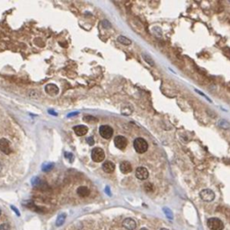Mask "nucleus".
<instances>
[{
  "mask_svg": "<svg viewBox=\"0 0 230 230\" xmlns=\"http://www.w3.org/2000/svg\"><path fill=\"white\" fill-rule=\"evenodd\" d=\"M117 40H118L121 44H122V45H126V46L131 44V40H129V39H128V38H126L125 36H122V35L119 36V37L117 38Z\"/></svg>",
  "mask_w": 230,
  "mask_h": 230,
  "instance_id": "15",
  "label": "nucleus"
},
{
  "mask_svg": "<svg viewBox=\"0 0 230 230\" xmlns=\"http://www.w3.org/2000/svg\"><path fill=\"white\" fill-rule=\"evenodd\" d=\"M32 183L33 186L38 187V186H40V185H41L42 182H41V180H40L39 177H34V178H32Z\"/></svg>",
  "mask_w": 230,
  "mask_h": 230,
  "instance_id": "20",
  "label": "nucleus"
},
{
  "mask_svg": "<svg viewBox=\"0 0 230 230\" xmlns=\"http://www.w3.org/2000/svg\"><path fill=\"white\" fill-rule=\"evenodd\" d=\"M45 92L49 95H57L59 92V89L55 84H48L45 86Z\"/></svg>",
  "mask_w": 230,
  "mask_h": 230,
  "instance_id": "9",
  "label": "nucleus"
},
{
  "mask_svg": "<svg viewBox=\"0 0 230 230\" xmlns=\"http://www.w3.org/2000/svg\"><path fill=\"white\" fill-rule=\"evenodd\" d=\"M127 143H128V141H127L126 138L123 137V136H117V137H115L114 145L115 147L119 148V149L121 150L125 149L127 147Z\"/></svg>",
  "mask_w": 230,
  "mask_h": 230,
  "instance_id": "7",
  "label": "nucleus"
},
{
  "mask_svg": "<svg viewBox=\"0 0 230 230\" xmlns=\"http://www.w3.org/2000/svg\"><path fill=\"white\" fill-rule=\"evenodd\" d=\"M83 121H86V122H88V123H95L98 121V119L92 116V115H86L83 118Z\"/></svg>",
  "mask_w": 230,
  "mask_h": 230,
  "instance_id": "17",
  "label": "nucleus"
},
{
  "mask_svg": "<svg viewBox=\"0 0 230 230\" xmlns=\"http://www.w3.org/2000/svg\"><path fill=\"white\" fill-rule=\"evenodd\" d=\"M64 155H65V157H66L67 159H68V161L70 162V163H72V162H73V160H74V155H72L71 153H69V152H65V154H64Z\"/></svg>",
  "mask_w": 230,
  "mask_h": 230,
  "instance_id": "21",
  "label": "nucleus"
},
{
  "mask_svg": "<svg viewBox=\"0 0 230 230\" xmlns=\"http://www.w3.org/2000/svg\"><path fill=\"white\" fill-rule=\"evenodd\" d=\"M143 58H144V59L146 60V62H147L150 66H154V65H155V62L153 61L152 58H150L149 55H147L146 53H143Z\"/></svg>",
  "mask_w": 230,
  "mask_h": 230,
  "instance_id": "19",
  "label": "nucleus"
},
{
  "mask_svg": "<svg viewBox=\"0 0 230 230\" xmlns=\"http://www.w3.org/2000/svg\"><path fill=\"white\" fill-rule=\"evenodd\" d=\"M122 226H123L124 228H126L128 230H133L135 229L136 227H137V224H136V221L134 219H130V218H128V219H124L123 222H122Z\"/></svg>",
  "mask_w": 230,
  "mask_h": 230,
  "instance_id": "10",
  "label": "nucleus"
},
{
  "mask_svg": "<svg viewBox=\"0 0 230 230\" xmlns=\"http://www.w3.org/2000/svg\"><path fill=\"white\" fill-rule=\"evenodd\" d=\"M74 131L77 136H85L88 132V128L85 125H77L74 127Z\"/></svg>",
  "mask_w": 230,
  "mask_h": 230,
  "instance_id": "13",
  "label": "nucleus"
},
{
  "mask_svg": "<svg viewBox=\"0 0 230 230\" xmlns=\"http://www.w3.org/2000/svg\"><path fill=\"white\" fill-rule=\"evenodd\" d=\"M102 168L107 173H112V172H114L115 164L111 161H105L102 165Z\"/></svg>",
  "mask_w": 230,
  "mask_h": 230,
  "instance_id": "12",
  "label": "nucleus"
},
{
  "mask_svg": "<svg viewBox=\"0 0 230 230\" xmlns=\"http://www.w3.org/2000/svg\"><path fill=\"white\" fill-rule=\"evenodd\" d=\"M12 209H13V210H14V212L16 213V215H17V216H20V213H19V211L17 210V209H16V208L14 207V206H12Z\"/></svg>",
  "mask_w": 230,
  "mask_h": 230,
  "instance_id": "25",
  "label": "nucleus"
},
{
  "mask_svg": "<svg viewBox=\"0 0 230 230\" xmlns=\"http://www.w3.org/2000/svg\"><path fill=\"white\" fill-rule=\"evenodd\" d=\"M0 150L6 154V155H9L12 153V148H11V144L9 142V140H7L6 138H0Z\"/></svg>",
  "mask_w": 230,
  "mask_h": 230,
  "instance_id": "6",
  "label": "nucleus"
},
{
  "mask_svg": "<svg viewBox=\"0 0 230 230\" xmlns=\"http://www.w3.org/2000/svg\"><path fill=\"white\" fill-rule=\"evenodd\" d=\"M77 194L80 196V197H83V198H85V197H87V196L90 194V190L88 189V187L80 186V187H78V188H77Z\"/></svg>",
  "mask_w": 230,
  "mask_h": 230,
  "instance_id": "14",
  "label": "nucleus"
},
{
  "mask_svg": "<svg viewBox=\"0 0 230 230\" xmlns=\"http://www.w3.org/2000/svg\"><path fill=\"white\" fill-rule=\"evenodd\" d=\"M91 157H92L93 161L95 163H100L103 162L105 158V153L101 147H95L92 150L91 153Z\"/></svg>",
  "mask_w": 230,
  "mask_h": 230,
  "instance_id": "2",
  "label": "nucleus"
},
{
  "mask_svg": "<svg viewBox=\"0 0 230 230\" xmlns=\"http://www.w3.org/2000/svg\"><path fill=\"white\" fill-rule=\"evenodd\" d=\"M2 168H3V165H2V164H1V163H0V172H1V171H2Z\"/></svg>",
  "mask_w": 230,
  "mask_h": 230,
  "instance_id": "28",
  "label": "nucleus"
},
{
  "mask_svg": "<svg viewBox=\"0 0 230 230\" xmlns=\"http://www.w3.org/2000/svg\"><path fill=\"white\" fill-rule=\"evenodd\" d=\"M135 174H136V177H137L138 180H146V179L148 178L149 172H148L147 168L140 166V167H138V168L136 169Z\"/></svg>",
  "mask_w": 230,
  "mask_h": 230,
  "instance_id": "8",
  "label": "nucleus"
},
{
  "mask_svg": "<svg viewBox=\"0 0 230 230\" xmlns=\"http://www.w3.org/2000/svg\"><path fill=\"white\" fill-rule=\"evenodd\" d=\"M54 167V164L53 163H48V164H45L42 165V168H41V170H42L43 172H49L50 170L52 169Z\"/></svg>",
  "mask_w": 230,
  "mask_h": 230,
  "instance_id": "18",
  "label": "nucleus"
},
{
  "mask_svg": "<svg viewBox=\"0 0 230 230\" xmlns=\"http://www.w3.org/2000/svg\"><path fill=\"white\" fill-rule=\"evenodd\" d=\"M49 113H52V114H54V116H57V113L56 112H54L53 111H49Z\"/></svg>",
  "mask_w": 230,
  "mask_h": 230,
  "instance_id": "27",
  "label": "nucleus"
},
{
  "mask_svg": "<svg viewBox=\"0 0 230 230\" xmlns=\"http://www.w3.org/2000/svg\"><path fill=\"white\" fill-rule=\"evenodd\" d=\"M99 133H100L102 138H105V139H109L113 135V129H112V127L108 126V125H102L99 128Z\"/></svg>",
  "mask_w": 230,
  "mask_h": 230,
  "instance_id": "4",
  "label": "nucleus"
},
{
  "mask_svg": "<svg viewBox=\"0 0 230 230\" xmlns=\"http://www.w3.org/2000/svg\"><path fill=\"white\" fill-rule=\"evenodd\" d=\"M0 215H1V210H0Z\"/></svg>",
  "mask_w": 230,
  "mask_h": 230,
  "instance_id": "30",
  "label": "nucleus"
},
{
  "mask_svg": "<svg viewBox=\"0 0 230 230\" xmlns=\"http://www.w3.org/2000/svg\"><path fill=\"white\" fill-rule=\"evenodd\" d=\"M120 170L122 173L127 174L132 171V166H131L130 163H129L128 161H122L120 164Z\"/></svg>",
  "mask_w": 230,
  "mask_h": 230,
  "instance_id": "11",
  "label": "nucleus"
},
{
  "mask_svg": "<svg viewBox=\"0 0 230 230\" xmlns=\"http://www.w3.org/2000/svg\"><path fill=\"white\" fill-rule=\"evenodd\" d=\"M133 146H134V148H135L136 152L138 153V154H143L147 150L148 148V144L147 142L144 138H138L134 140V143H133Z\"/></svg>",
  "mask_w": 230,
  "mask_h": 230,
  "instance_id": "1",
  "label": "nucleus"
},
{
  "mask_svg": "<svg viewBox=\"0 0 230 230\" xmlns=\"http://www.w3.org/2000/svg\"><path fill=\"white\" fill-rule=\"evenodd\" d=\"M207 225L209 228L211 230H223L224 223L218 218H211L208 220Z\"/></svg>",
  "mask_w": 230,
  "mask_h": 230,
  "instance_id": "3",
  "label": "nucleus"
},
{
  "mask_svg": "<svg viewBox=\"0 0 230 230\" xmlns=\"http://www.w3.org/2000/svg\"><path fill=\"white\" fill-rule=\"evenodd\" d=\"M66 218H67L66 214H64V213L60 214V215L57 218V220H56V226H57V227H61V226L64 224L65 220H66Z\"/></svg>",
  "mask_w": 230,
  "mask_h": 230,
  "instance_id": "16",
  "label": "nucleus"
},
{
  "mask_svg": "<svg viewBox=\"0 0 230 230\" xmlns=\"http://www.w3.org/2000/svg\"><path fill=\"white\" fill-rule=\"evenodd\" d=\"M160 230H168V229H167V228H161Z\"/></svg>",
  "mask_w": 230,
  "mask_h": 230,
  "instance_id": "29",
  "label": "nucleus"
},
{
  "mask_svg": "<svg viewBox=\"0 0 230 230\" xmlns=\"http://www.w3.org/2000/svg\"><path fill=\"white\" fill-rule=\"evenodd\" d=\"M145 189H146V191H147V192L152 191V190H153V188H152V185H151V183L145 184Z\"/></svg>",
  "mask_w": 230,
  "mask_h": 230,
  "instance_id": "23",
  "label": "nucleus"
},
{
  "mask_svg": "<svg viewBox=\"0 0 230 230\" xmlns=\"http://www.w3.org/2000/svg\"><path fill=\"white\" fill-rule=\"evenodd\" d=\"M0 230H11V227L7 223H3L0 225Z\"/></svg>",
  "mask_w": 230,
  "mask_h": 230,
  "instance_id": "22",
  "label": "nucleus"
},
{
  "mask_svg": "<svg viewBox=\"0 0 230 230\" xmlns=\"http://www.w3.org/2000/svg\"><path fill=\"white\" fill-rule=\"evenodd\" d=\"M200 197L201 200L207 202H210L215 199V193L210 189H204L200 192Z\"/></svg>",
  "mask_w": 230,
  "mask_h": 230,
  "instance_id": "5",
  "label": "nucleus"
},
{
  "mask_svg": "<svg viewBox=\"0 0 230 230\" xmlns=\"http://www.w3.org/2000/svg\"><path fill=\"white\" fill-rule=\"evenodd\" d=\"M86 141H87V143L89 144V145H94V144H95V140H94V138H93V137L88 138L86 139Z\"/></svg>",
  "mask_w": 230,
  "mask_h": 230,
  "instance_id": "24",
  "label": "nucleus"
},
{
  "mask_svg": "<svg viewBox=\"0 0 230 230\" xmlns=\"http://www.w3.org/2000/svg\"><path fill=\"white\" fill-rule=\"evenodd\" d=\"M77 113H78V112H73V113H69V114L67 115V117L69 118V117H71V116H75V115L77 114Z\"/></svg>",
  "mask_w": 230,
  "mask_h": 230,
  "instance_id": "26",
  "label": "nucleus"
}]
</instances>
